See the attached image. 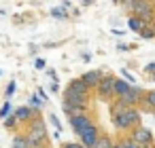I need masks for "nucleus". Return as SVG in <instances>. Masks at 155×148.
Here are the masks:
<instances>
[{
  "instance_id": "obj_37",
  "label": "nucleus",
  "mask_w": 155,
  "mask_h": 148,
  "mask_svg": "<svg viewBox=\"0 0 155 148\" xmlns=\"http://www.w3.org/2000/svg\"><path fill=\"white\" fill-rule=\"evenodd\" d=\"M153 28H155V24H153Z\"/></svg>"
},
{
  "instance_id": "obj_1",
  "label": "nucleus",
  "mask_w": 155,
  "mask_h": 148,
  "mask_svg": "<svg viewBox=\"0 0 155 148\" xmlns=\"http://www.w3.org/2000/svg\"><path fill=\"white\" fill-rule=\"evenodd\" d=\"M26 137H28V144L30 148H41V146H47L49 142V133H47V127H45V121L41 116H36L32 123H28L26 127H21Z\"/></svg>"
},
{
  "instance_id": "obj_34",
  "label": "nucleus",
  "mask_w": 155,
  "mask_h": 148,
  "mask_svg": "<svg viewBox=\"0 0 155 148\" xmlns=\"http://www.w3.org/2000/svg\"><path fill=\"white\" fill-rule=\"evenodd\" d=\"M41 148H49V146H41Z\"/></svg>"
},
{
  "instance_id": "obj_24",
  "label": "nucleus",
  "mask_w": 155,
  "mask_h": 148,
  "mask_svg": "<svg viewBox=\"0 0 155 148\" xmlns=\"http://www.w3.org/2000/svg\"><path fill=\"white\" fill-rule=\"evenodd\" d=\"M62 148H87V146L81 142H66V144H62Z\"/></svg>"
},
{
  "instance_id": "obj_17",
  "label": "nucleus",
  "mask_w": 155,
  "mask_h": 148,
  "mask_svg": "<svg viewBox=\"0 0 155 148\" xmlns=\"http://www.w3.org/2000/svg\"><path fill=\"white\" fill-rule=\"evenodd\" d=\"M91 148H113V140H110L108 135H100L98 142H96Z\"/></svg>"
},
{
  "instance_id": "obj_31",
  "label": "nucleus",
  "mask_w": 155,
  "mask_h": 148,
  "mask_svg": "<svg viewBox=\"0 0 155 148\" xmlns=\"http://www.w3.org/2000/svg\"><path fill=\"white\" fill-rule=\"evenodd\" d=\"M121 2H123V5L127 7V5H132V2H134V0H121Z\"/></svg>"
},
{
  "instance_id": "obj_3",
  "label": "nucleus",
  "mask_w": 155,
  "mask_h": 148,
  "mask_svg": "<svg viewBox=\"0 0 155 148\" xmlns=\"http://www.w3.org/2000/svg\"><path fill=\"white\" fill-rule=\"evenodd\" d=\"M115 76L113 74H104V78L100 80V85L94 89L96 91V95L100 97V99H104V102H113L115 99Z\"/></svg>"
},
{
  "instance_id": "obj_15",
  "label": "nucleus",
  "mask_w": 155,
  "mask_h": 148,
  "mask_svg": "<svg viewBox=\"0 0 155 148\" xmlns=\"http://www.w3.org/2000/svg\"><path fill=\"white\" fill-rule=\"evenodd\" d=\"M62 108H64V112L68 114V118H70V116H77V114L87 112V108H83V106H74V104H68V102H64V104H62Z\"/></svg>"
},
{
  "instance_id": "obj_7",
  "label": "nucleus",
  "mask_w": 155,
  "mask_h": 148,
  "mask_svg": "<svg viewBox=\"0 0 155 148\" xmlns=\"http://www.w3.org/2000/svg\"><path fill=\"white\" fill-rule=\"evenodd\" d=\"M102 133H100V129H98V125L94 123V125H89L87 129H83L81 133H79V142L81 144H85L87 148H91L96 142H98V137H100Z\"/></svg>"
},
{
  "instance_id": "obj_4",
  "label": "nucleus",
  "mask_w": 155,
  "mask_h": 148,
  "mask_svg": "<svg viewBox=\"0 0 155 148\" xmlns=\"http://www.w3.org/2000/svg\"><path fill=\"white\" fill-rule=\"evenodd\" d=\"M142 97H144V91L132 85V87H130L121 97H117L115 102H117V104H121V106H140Z\"/></svg>"
},
{
  "instance_id": "obj_9",
  "label": "nucleus",
  "mask_w": 155,
  "mask_h": 148,
  "mask_svg": "<svg viewBox=\"0 0 155 148\" xmlns=\"http://www.w3.org/2000/svg\"><path fill=\"white\" fill-rule=\"evenodd\" d=\"M64 102L68 104H74V106H83V108H89L91 104V95H79V93H72V91H64Z\"/></svg>"
},
{
  "instance_id": "obj_12",
  "label": "nucleus",
  "mask_w": 155,
  "mask_h": 148,
  "mask_svg": "<svg viewBox=\"0 0 155 148\" xmlns=\"http://www.w3.org/2000/svg\"><path fill=\"white\" fill-rule=\"evenodd\" d=\"M149 26H153V24H149L147 19H142V17H138V15H130L127 17V28L132 30V32H136V34H140L144 28H149Z\"/></svg>"
},
{
  "instance_id": "obj_38",
  "label": "nucleus",
  "mask_w": 155,
  "mask_h": 148,
  "mask_svg": "<svg viewBox=\"0 0 155 148\" xmlns=\"http://www.w3.org/2000/svg\"><path fill=\"white\" fill-rule=\"evenodd\" d=\"M153 112H155V110H153Z\"/></svg>"
},
{
  "instance_id": "obj_30",
  "label": "nucleus",
  "mask_w": 155,
  "mask_h": 148,
  "mask_svg": "<svg viewBox=\"0 0 155 148\" xmlns=\"http://www.w3.org/2000/svg\"><path fill=\"white\" fill-rule=\"evenodd\" d=\"M113 148H123V144H121V142H117V144H113Z\"/></svg>"
},
{
  "instance_id": "obj_8",
  "label": "nucleus",
  "mask_w": 155,
  "mask_h": 148,
  "mask_svg": "<svg viewBox=\"0 0 155 148\" xmlns=\"http://www.w3.org/2000/svg\"><path fill=\"white\" fill-rule=\"evenodd\" d=\"M13 114L17 116V121H19V127H26L28 123H32V121L38 116V110H34L32 106H19V108H17Z\"/></svg>"
},
{
  "instance_id": "obj_26",
  "label": "nucleus",
  "mask_w": 155,
  "mask_h": 148,
  "mask_svg": "<svg viewBox=\"0 0 155 148\" xmlns=\"http://www.w3.org/2000/svg\"><path fill=\"white\" fill-rule=\"evenodd\" d=\"M49 121H51V125H53V127H55V129H58V131H60V129H62V123H60V121H58V116H55V114H49Z\"/></svg>"
},
{
  "instance_id": "obj_36",
  "label": "nucleus",
  "mask_w": 155,
  "mask_h": 148,
  "mask_svg": "<svg viewBox=\"0 0 155 148\" xmlns=\"http://www.w3.org/2000/svg\"><path fill=\"white\" fill-rule=\"evenodd\" d=\"M0 74H2V70H0Z\"/></svg>"
},
{
  "instance_id": "obj_13",
  "label": "nucleus",
  "mask_w": 155,
  "mask_h": 148,
  "mask_svg": "<svg viewBox=\"0 0 155 148\" xmlns=\"http://www.w3.org/2000/svg\"><path fill=\"white\" fill-rule=\"evenodd\" d=\"M13 148H30V144H28V137H26L24 129H19V131H15V133H13Z\"/></svg>"
},
{
  "instance_id": "obj_27",
  "label": "nucleus",
  "mask_w": 155,
  "mask_h": 148,
  "mask_svg": "<svg viewBox=\"0 0 155 148\" xmlns=\"http://www.w3.org/2000/svg\"><path fill=\"white\" fill-rule=\"evenodd\" d=\"M15 89H17V85H15V80H13V83H9V85H7V97H11V95L15 93Z\"/></svg>"
},
{
  "instance_id": "obj_6",
  "label": "nucleus",
  "mask_w": 155,
  "mask_h": 148,
  "mask_svg": "<svg viewBox=\"0 0 155 148\" xmlns=\"http://www.w3.org/2000/svg\"><path fill=\"white\" fill-rule=\"evenodd\" d=\"M136 144H140V146H147V144H153V133H151V129H147V127H142V125H138V127H134L130 133H127Z\"/></svg>"
},
{
  "instance_id": "obj_23",
  "label": "nucleus",
  "mask_w": 155,
  "mask_h": 148,
  "mask_svg": "<svg viewBox=\"0 0 155 148\" xmlns=\"http://www.w3.org/2000/svg\"><path fill=\"white\" fill-rule=\"evenodd\" d=\"M9 112H11V102L7 99V102H5V106H2V110H0V118H7V116H9Z\"/></svg>"
},
{
  "instance_id": "obj_19",
  "label": "nucleus",
  "mask_w": 155,
  "mask_h": 148,
  "mask_svg": "<svg viewBox=\"0 0 155 148\" xmlns=\"http://www.w3.org/2000/svg\"><path fill=\"white\" fill-rule=\"evenodd\" d=\"M43 104H45V102H43L38 95H30V99H28V106H32L34 110H41V108H43Z\"/></svg>"
},
{
  "instance_id": "obj_2",
  "label": "nucleus",
  "mask_w": 155,
  "mask_h": 148,
  "mask_svg": "<svg viewBox=\"0 0 155 148\" xmlns=\"http://www.w3.org/2000/svg\"><path fill=\"white\" fill-rule=\"evenodd\" d=\"M127 11L132 15H138V17L147 19L149 24H155V5L151 0H134L132 5H127Z\"/></svg>"
},
{
  "instance_id": "obj_35",
  "label": "nucleus",
  "mask_w": 155,
  "mask_h": 148,
  "mask_svg": "<svg viewBox=\"0 0 155 148\" xmlns=\"http://www.w3.org/2000/svg\"><path fill=\"white\" fill-rule=\"evenodd\" d=\"M151 2H153V5H155V0H151Z\"/></svg>"
},
{
  "instance_id": "obj_10",
  "label": "nucleus",
  "mask_w": 155,
  "mask_h": 148,
  "mask_svg": "<svg viewBox=\"0 0 155 148\" xmlns=\"http://www.w3.org/2000/svg\"><path fill=\"white\" fill-rule=\"evenodd\" d=\"M85 83H87V87L94 91L98 85H100V80L104 78V72L102 70H87V72H83V76H81Z\"/></svg>"
},
{
  "instance_id": "obj_21",
  "label": "nucleus",
  "mask_w": 155,
  "mask_h": 148,
  "mask_svg": "<svg viewBox=\"0 0 155 148\" xmlns=\"http://www.w3.org/2000/svg\"><path fill=\"white\" fill-rule=\"evenodd\" d=\"M121 144H123V148H140V144H136L130 135H125V137L121 140Z\"/></svg>"
},
{
  "instance_id": "obj_5",
  "label": "nucleus",
  "mask_w": 155,
  "mask_h": 148,
  "mask_svg": "<svg viewBox=\"0 0 155 148\" xmlns=\"http://www.w3.org/2000/svg\"><path fill=\"white\" fill-rule=\"evenodd\" d=\"M68 123H70V127H72V131L79 135L83 129H87L89 125H94V116L89 114V112H83V114H77V116H70L68 118Z\"/></svg>"
},
{
  "instance_id": "obj_28",
  "label": "nucleus",
  "mask_w": 155,
  "mask_h": 148,
  "mask_svg": "<svg viewBox=\"0 0 155 148\" xmlns=\"http://www.w3.org/2000/svg\"><path fill=\"white\" fill-rule=\"evenodd\" d=\"M121 72H123V76H125V80H130V83L134 85V76H132V74H130L127 70H121Z\"/></svg>"
},
{
  "instance_id": "obj_16",
  "label": "nucleus",
  "mask_w": 155,
  "mask_h": 148,
  "mask_svg": "<svg viewBox=\"0 0 155 148\" xmlns=\"http://www.w3.org/2000/svg\"><path fill=\"white\" fill-rule=\"evenodd\" d=\"M140 106H144L147 110H155V91H144V97H142Z\"/></svg>"
},
{
  "instance_id": "obj_33",
  "label": "nucleus",
  "mask_w": 155,
  "mask_h": 148,
  "mask_svg": "<svg viewBox=\"0 0 155 148\" xmlns=\"http://www.w3.org/2000/svg\"><path fill=\"white\" fill-rule=\"evenodd\" d=\"M113 2H121V0H113Z\"/></svg>"
},
{
  "instance_id": "obj_14",
  "label": "nucleus",
  "mask_w": 155,
  "mask_h": 148,
  "mask_svg": "<svg viewBox=\"0 0 155 148\" xmlns=\"http://www.w3.org/2000/svg\"><path fill=\"white\" fill-rule=\"evenodd\" d=\"M130 87H132V83H130V80L115 78V89H113V91H115V99H117V97H121V95H123V93H125Z\"/></svg>"
},
{
  "instance_id": "obj_11",
  "label": "nucleus",
  "mask_w": 155,
  "mask_h": 148,
  "mask_svg": "<svg viewBox=\"0 0 155 148\" xmlns=\"http://www.w3.org/2000/svg\"><path fill=\"white\" fill-rule=\"evenodd\" d=\"M68 91H72V93H79V95H91V89L87 87V83L79 76V78H72L70 83H68V87H66Z\"/></svg>"
},
{
  "instance_id": "obj_25",
  "label": "nucleus",
  "mask_w": 155,
  "mask_h": 148,
  "mask_svg": "<svg viewBox=\"0 0 155 148\" xmlns=\"http://www.w3.org/2000/svg\"><path fill=\"white\" fill-rule=\"evenodd\" d=\"M144 74L155 76V61H151V64H147V66H144Z\"/></svg>"
},
{
  "instance_id": "obj_29",
  "label": "nucleus",
  "mask_w": 155,
  "mask_h": 148,
  "mask_svg": "<svg viewBox=\"0 0 155 148\" xmlns=\"http://www.w3.org/2000/svg\"><path fill=\"white\" fill-rule=\"evenodd\" d=\"M36 68H45V61L43 59H36Z\"/></svg>"
},
{
  "instance_id": "obj_20",
  "label": "nucleus",
  "mask_w": 155,
  "mask_h": 148,
  "mask_svg": "<svg viewBox=\"0 0 155 148\" xmlns=\"http://www.w3.org/2000/svg\"><path fill=\"white\" fill-rule=\"evenodd\" d=\"M140 38H144V40H149V38H155V28H153V26L144 28V30L140 32Z\"/></svg>"
},
{
  "instance_id": "obj_22",
  "label": "nucleus",
  "mask_w": 155,
  "mask_h": 148,
  "mask_svg": "<svg viewBox=\"0 0 155 148\" xmlns=\"http://www.w3.org/2000/svg\"><path fill=\"white\" fill-rule=\"evenodd\" d=\"M51 15H53V17H58V19H68V13H66L64 9H53V11H51Z\"/></svg>"
},
{
  "instance_id": "obj_18",
  "label": "nucleus",
  "mask_w": 155,
  "mask_h": 148,
  "mask_svg": "<svg viewBox=\"0 0 155 148\" xmlns=\"http://www.w3.org/2000/svg\"><path fill=\"white\" fill-rule=\"evenodd\" d=\"M5 127H7L9 131H13V129H21V127H19V121H17L15 114H11V116L5 118Z\"/></svg>"
},
{
  "instance_id": "obj_32",
  "label": "nucleus",
  "mask_w": 155,
  "mask_h": 148,
  "mask_svg": "<svg viewBox=\"0 0 155 148\" xmlns=\"http://www.w3.org/2000/svg\"><path fill=\"white\" fill-rule=\"evenodd\" d=\"M140 148H155V144H147V146H140Z\"/></svg>"
}]
</instances>
